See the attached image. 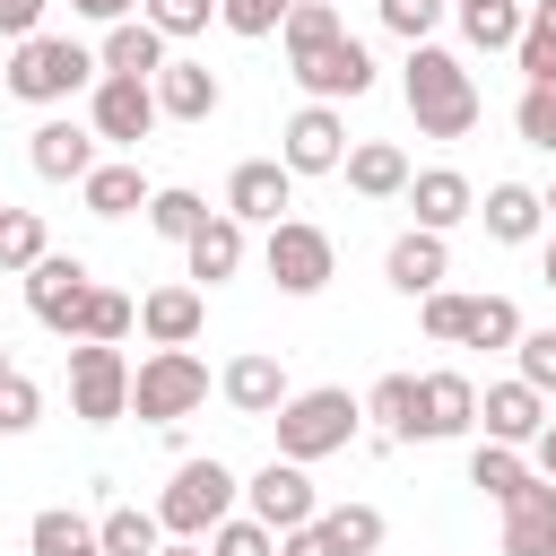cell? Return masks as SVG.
<instances>
[{
  "instance_id": "44",
  "label": "cell",
  "mask_w": 556,
  "mask_h": 556,
  "mask_svg": "<svg viewBox=\"0 0 556 556\" xmlns=\"http://www.w3.org/2000/svg\"><path fill=\"white\" fill-rule=\"evenodd\" d=\"M287 9H295V0H217V17H226V35H243V43H261V35H278V26H287Z\"/></svg>"
},
{
  "instance_id": "10",
  "label": "cell",
  "mask_w": 556,
  "mask_h": 556,
  "mask_svg": "<svg viewBox=\"0 0 556 556\" xmlns=\"http://www.w3.org/2000/svg\"><path fill=\"white\" fill-rule=\"evenodd\" d=\"M243 513H252L261 530H278V539H287V530H304V521L321 513V495H313V478H304L295 460H269V469H252V478H243Z\"/></svg>"
},
{
  "instance_id": "14",
  "label": "cell",
  "mask_w": 556,
  "mask_h": 556,
  "mask_svg": "<svg viewBox=\"0 0 556 556\" xmlns=\"http://www.w3.org/2000/svg\"><path fill=\"white\" fill-rule=\"evenodd\" d=\"M287 200H295V174H287L278 156H243V165L226 174V217H235V226H278Z\"/></svg>"
},
{
  "instance_id": "43",
  "label": "cell",
  "mask_w": 556,
  "mask_h": 556,
  "mask_svg": "<svg viewBox=\"0 0 556 556\" xmlns=\"http://www.w3.org/2000/svg\"><path fill=\"white\" fill-rule=\"evenodd\" d=\"M35 417H43V382L9 365V374H0V434H26Z\"/></svg>"
},
{
  "instance_id": "50",
  "label": "cell",
  "mask_w": 556,
  "mask_h": 556,
  "mask_svg": "<svg viewBox=\"0 0 556 556\" xmlns=\"http://www.w3.org/2000/svg\"><path fill=\"white\" fill-rule=\"evenodd\" d=\"M70 9H78V17H96V26H122L139 0H70Z\"/></svg>"
},
{
  "instance_id": "35",
  "label": "cell",
  "mask_w": 556,
  "mask_h": 556,
  "mask_svg": "<svg viewBox=\"0 0 556 556\" xmlns=\"http://www.w3.org/2000/svg\"><path fill=\"white\" fill-rule=\"evenodd\" d=\"M148 226H156L165 243H191V235L208 226V200L182 191V182H165V191H148Z\"/></svg>"
},
{
  "instance_id": "54",
  "label": "cell",
  "mask_w": 556,
  "mask_h": 556,
  "mask_svg": "<svg viewBox=\"0 0 556 556\" xmlns=\"http://www.w3.org/2000/svg\"><path fill=\"white\" fill-rule=\"evenodd\" d=\"M539 208H547V217H556V182H547V191H539Z\"/></svg>"
},
{
  "instance_id": "31",
  "label": "cell",
  "mask_w": 556,
  "mask_h": 556,
  "mask_svg": "<svg viewBox=\"0 0 556 556\" xmlns=\"http://www.w3.org/2000/svg\"><path fill=\"white\" fill-rule=\"evenodd\" d=\"M96 547H104V556H156L165 530H156V513H139V504H104V513H96Z\"/></svg>"
},
{
  "instance_id": "49",
  "label": "cell",
  "mask_w": 556,
  "mask_h": 556,
  "mask_svg": "<svg viewBox=\"0 0 556 556\" xmlns=\"http://www.w3.org/2000/svg\"><path fill=\"white\" fill-rule=\"evenodd\" d=\"M278 556H339V547H330V539L304 521V530H287V539H278Z\"/></svg>"
},
{
  "instance_id": "22",
  "label": "cell",
  "mask_w": 556,
  "mask_h": 556,
  "mask_svg": "<svg viewBox=\"0 0 556 556\" xmlns=\"http://www.w3.org/2000/svg\"><path fill=\"white\" fill-rule=\"evenodd\" d=\"M174 52H165V35L148 26V17H122V26H104V43H96V70L104 78H156Z\"/></svg>"
},
{
  "instance_id": "48",
  "label": "cell",
  "mask_w": 556,
  "mask_h": 556,
  "mask_svg": "<svg viewBox=\"0 0 556 556\" xmlns=\"http://www.w3.org/2000/svg\"><path fill=\"white\" fill-rule=\"evenodd\" d=\"M43 9H52V0H0V35H9V43L43 35Z\"/></svg>"
},
{
  "instance_id": "46",
  "label": "cell",
  "mask_w": 556,
  "mask_h": 556,
  "mask_svg": "<svg viewBox=\"0 0 556 556\" xmlns=\"http://www.w3.org/2000/svg\"><path fill=\"white\" fill-rule=\"evenodd\" d=\"M382 26H391L400 43H434V26H443V0H382Z\"/></svg>"
},
{
  "instance_id": "3",
  "label": "cell",
  "mask_w": 556,
  "mask_h": 556,
  "mask_svg": "<svg viewBox=\"0 0 556 556\" xmlns=\"http://www.w3.org/2000/svg\"><path fill=\"white\" fill-rule=\"evenodd\" d=\"M235 504H243V478H235L217 452H200V460H182V469L165 478V495H156V530H165V539H208Z\"/></svg>"
},
{
  "instance_id": "16",
  "label": "cell",
  "mask_w": 556,
  "mask_h": 556,
  "mask_svg": "<svg viewBox=\"0 0 556 556\" xmlns=\"http://www.w3.org/2000/svg\"><path fill=\"white\" fill-rule=\"evenodd\" d=\"M148 96H156V122H208V113L226 104V87H217L208 61H165V70L148 78Z\"/></svg>"
},
{
  "instance_id": "29",
  "label": "cell",
  "mask_w": 556,
  "mask_h": 556,
  "mask_svg": "<svg viewBox=\"0 0 556 556\" xmlns=\"http://www.w3.org/2000/svg\"><path fill=\"white\" fill-rule=\"evenodd\" d=\"M313 530H321V539H330L339 556H374L391 521H382L374 504H321V513H313Z\"/></svg>"
},
{
  "instance_id": "7",
  "label": "cell",
  "mask_w": 556,
  "mask_h": 556,
  "mask_svg": "<svg viewBox=\"0 0 556 556\" xmlns=\"http://www.w3.org/2000/svg\"><path fill=\"white\" fill-rule=\"evenodd\" d=\"M70 408L87 426L130 417V356L122 348H96V339H70Z\"/></svg>"
},
{
  "instance_id": "6",
  "label": "cell",
  "mask_w": 556,
  "mask_h": 556,
  "mask_svg": "<svg viewBox=\"0 0 556 556\" xmlns=\"http://www.w3.org/2000/svg\"><path fill=\"white\" fill-rule=\"evenodd\" d=\"M261 269L278 278V295H321L339 278V243L313 226V217H278L269 243H261Z\"/></svg>"
},
{
  "instance_id": "52",
  "label": "cell",
  "mask_w": 556,
  "mask_h": 556,
  "mask_svg": "<svg viewBox=\"0 0 556 556\" xmlns=\"http://www.w3.org/2000/svg\"><path fill=\"white\" fill-rule=\"evenodd\" d=\"M156 556H208V547H200V539H165Z\"/></svg>"
},
{
  "instance_id": "23",
  "label": "cell",
  "mask_w": 556,
  "mask_h": 556,
  "mask_svg": "<svg viewBox=\"0 0 556 556\" xmlns=\"http://www.w3.org/2000/svg\"><path fill=\"white\" fill-rule=\"evenodd\" d=\"M200 321H208V295H200V287H148V295H139V330H148L156 348H191Z\"/></svg>"
},
{
  "instance_id": "21",
  "label": "cell",
  "mask_w": 556,
  "mask_h": 556,
  "mask_svg": "<svg viewBox=\"0 0 556 556\" xmlns=\"http://www.w3.org/2000/svg\"><path fill=\"white\" fill-rule=\"evenodd\" d=\"M382 278H391V287H400L408 304H417V295H434V287L452 278V252H443V235H426V226H408V235H400V243L382 252Z\"/></svg>"
},
{
  "instance_id": "55",
  "label": "cell",
  "mask_w": 556,
  "mask_h": 556,
  "mask_svg": "<svg viewBox=\"0 0 556 556\" xmlns=\"http://www.w3.org/2000/svg\"><path fill=\"white\" fill-rule=\"evenodd\" d=\"M0 374H9V348H0Z\"/></svg>"
},
{
  "instance_id": "19",
  "label": "cell",
  "mask_w": 556,
  "mask_h": 556,
  "mask_svg": "<svg viewBox=\"0 0 556 556\" xmlns=\"http://www.w3.org/2000/svg\"><path fill=\"white\" fill-rule=\"evenodd\" d=\"M408 208H417V226L426 235H452L469 208H478V191H469V174L460 165H426V174H408V191H400Z\"/></svg>"
},
{
  "instance_id": "13",
  "label": "cell",
  "mask_w": 556,
  "mask_h": 556,
  "mask_svg": "<svg viewBox=\"0 0 556 556\" xmlns=\"http://www.w3.org/2000/svg\"><path fill=\"white\" fill-rule=\"evenodd\" d=\"M339 156H348L339 104H304V113L278 130V165H287V174H339Z\"/></svg>"
},
{
  "instance_id": "37",
  "label": "cell",
  "mask_w": 556,
  "mask_h": 556,
  "mask_svg": "<svg viewBox=\"0 0 556 556\" xmlns=\"http://www.w3.org/2000/svg\"><path fill=\"white\" fill-rule=\"evenodd\" d=\"M513 339H521V304H513V295H469L460 348H513Z\"/></svg>"
},
{
  "instance_id": "11",
  "label": "cell",
  "mask_w": 556,
  "mask_h": 556,
  "mask_svg": "<svg viewBox=\"0 0 556 556\" xmlns=\"http://www.w3.org/2000/svg\"><path fill=\"white\" fill-rule=\"evenodd\" d=\"M87 130L113 139V148H139V139L156 130V96H148V78H96V87H87Z\"/></svg>"
},
{
  "instance_id": "30",
  "label": "cell",
  "mask_w": 556,
  "mask_h": 556,
  "mask_svg": "<svg viewBox=\"0 0 556 556\" xmlns=\"http://www.w3.org/2000/svg\"><path fill=\"white\" fill-rule=\"evenodd\" d=\"M26 547H35V556H87V547H96V521H87L78 504H43V513L26 521Z\"/></svg>"
},
{
  "instance_id": "38",
  "label": "cell",
  "mask_w": 556,
  "mask_h": 556,
  "mask_svg": "<svg viewBox=\"0 0 556 556\" xmlns=\"http://www.w3.org/2000/svg\"><path fill=\"white\" fill-rule=\"evenodd\" d=\"M330 35H348L330 0H295V9H287V26H278V43H287V61H295V52H313V43H330Z\"/></svg>"
},
{
  "instance_id": "53",
  "label": "cell",
  "mask_w": 556,
  "mask_h": 556,
  "mask_svg": "<svg viewBox=\"0 0 556 556\" xmlns=\"http://www.w3.org/2000/svg\"><path fill=\"white\" fill-rule=\"evenodd\" d=\"M539 278H547V287H556V243H547V261H539Z\"/></svg>"
},
{
  "instance_id": "8",
  "label": "cell",
  "mask_w": 556,
  "mask_h": 556,
  "mask_svg": "<svg viewBox=\"0 0 556 556\" xmlns=\"http://www.w3.org/2000/svg\"><path fill=\"white\" fill-rule=\"evenodd\" d=\"M87 295H96V269H87L78 252H43V261L26 269V313H35L43 330H61V339H78Z\"/></svg>"
},
{
  "instance_id": "47",
  "label": "cell",
  "mask_w": 556,
  "mask_h": 556,
  "mask_svg": "<svg viewBox=\"0 0 556 556\" xmlns=\"http://www.w3.org/2000/svg\"><path fill=\"white\" fill-rule=\"evenodd\" d=\"M139 17H148V26L165 35V43H174V35H200V26L217 17V0H148Z\"/></svg>"
},
{
  "instance_id": "40",
  "label": "cell",
  "mask_w": 556,
  "mask_h": 556,
  "mask_svg": "<svg viewBox=\"0 0 556 556\" xmlns=\"http://www.w3.org/2000/svg\"><path fill=\"white\" fill-rule=\"evenodd\" d=\"M417 321H426L434 348H460V330H469V295H460V287H434V295H417Z\"/></svg>"
},
{
  "instance_id": "27",
  "label": "cell",
  "mask_w": 556,
  "mask_h": 556,
  "mask_svg": "<svg viewBox=\"0 0 556 556\" xmlns=\"http://www.w3.org/2000/svg\"><path fill=\"white\" fill-rule=\"evenodd\" d=\"M478 217H486V235H495V243H530V235L547 226V208H539V191H530V182H486Z\"/></svg>"
},
{
  "instance_id": "1",
  "label": "cell",
  "mask_w": 556,
  "mask_h": 556,
  "mask_svg": "<svg viewBox=\"0 0 556 556\" xmlns=\"http://www.w3.org/2000/svg\"><path fill=\"white\" fill-rule=\"evenodd\" d=\"M400 96H408V113H417L426 139H469L478 113H486V104H478V78H469L460 52H443V43H408Z\"/></svg>"
},
{
  "instance_id": "9",
  "label": "cell",
  "mask_w": 556,
  "mask_h": 556,
  "mask_svg": "<svg viewBox=\"0 0 556 556\" xmlns=\"http://www.w3.org/2000/svg\"><path fill=\"white\" fill-rule=\"evenodd\" d=\"M287 70H295V87H304L313 104H356V96L374 87V52H365L356 35H330V43H313V52H295Z\"/></svg>"
},
{
  "instance_id": "28",
  "label": "cell",
  "mask_w": 556,
  "mask_h": 556,
  "mask_svg": "<svg viewBox=\"0 0 556 556\" xmlns=\"http://www.w3.org/2000/svg\"><path fill=\"white\" fill-rule=\"evenodd\" d=\"M365 426H374V443H408V426H417V374H382L365 391Z\"/></svg>"
},
{
  "instance_id": "17",
  "label": "cell",
  "mask_w": 556,
  "mask_h": 556,
  "mask_svg": "<svg viewBox=\"0 0 556 556\" xmlns=\"http://www.w3.org/2000/svg\"><path fill=\"white\" fill-rule=\"evenodd\" d=\"M26 165L43 182H87L96 174V130L87 122H35L26 130Z\"/></svg>"
},
{
  "instance_id": "20",
  "label": "cell",
  "mask_w": 556,
  "mask_h": 556,
  "mask_svg": "<svg viewBox=\"0 0 556 556\" xmlns=\"http://www.w3.org/2000/svg\"><path fill=\"white\" fill-rule=\"evenodd\" d=\"M478 426H486V443H539V426H547V400L530 391V382H486L478 391Z\"/></svg>"
},
{
  "instance_id": "18",
  "label": "cell",
  "mask_w": 556,
  "mask_h": 556,
  "mask_svg": "<svg viewBox=\"0 0 556 556\" xmlns=\"http://www.w3.org/2000/svg\"><path fill=\"white\" fill-rule=\"evenodd\" d=\"M217 391H226L235 417H278V408H287V365H278L269 348H243V356L217 374Z\"/></svg>"
},
{
  "instance_id": "15",
  "label": "cell",
  "mask_w": 556,
  "mask_h": 556,
  "mask_svg": "<svg viewBox=\"0 0 556 556\" xmlns=\"http://www.w3.org/2000/svg\"><path fill=\"white\" fill-rule=\"evenodd\" d=\"M504 556H556V486L539 469L504 495Z\"/></svg>"
},
{
  "instance_id": "41",
  "label": "cell",
  "mask_w": 556,
  "mask_h": 556,
  "mask_svg": "<svg viewBox=\"0 0 556 556\" xmlns=\"http://www.w3.org/2000/svg\"><path fill=\"white\" fill-rule=\"evenodd\" d=\"M200 547H208V556H278V530H261L252 513H226Z\"/></svg>"
},
{
  "instance_id": "42",
  "label": "cell",
  "mask_w": 556,
  "mask_h": 556,
  "mask_svg": "<svg viewBox=\"0 0 556 556\" xmlns=\"http://www.w3.org/2000/svg\"><path fill=\"white\" fill-rule=\"evenodd\" d=\"M513 130H521L530 148H547V156H556V78L521 87V104H513Z\"/></svg>"
},
{
  "instance_id": "26",
  "label": "cell",
  "mask_w": 556,
  "mask_h": 556,
  "mask_svg": "<svg viewBox=\"0 0 556 556\" xmlns=\"http://www.w3.org/2000/svg\"><path fill=\"white\" fill-rule=\"evenodd\" d=\"M182 261H191V278H200V287H226V278L243 269V226H235L226 208H208V226L182 243Z\"/></svg>"
},
{
  "instance_id": "4",
  "label": "cell",
  "mask_w": 556,
  "mask_h": 556,
  "mask_svg": "<svg viewBox=\"0 0 556 556\" xmlns=\"http://www.w3.org/2000/svg\"><path fill=\"white\" fill-rule=\"evenodd\" d=\"M104 70H96V52L78 43V35H26L17 52H9V96L17 104H70L78 87H96Z\"/></svg>"
},
{
  "instance_id": "36",
  "label": "cell",
  "mask_w": 556,
  "mask_h": 556,
  "mask_svg": "<svg viewBox=\"0 0 556 556\" xmlns=\"http://www.w3.org/2000/svg\"><path fill=\"white\" fill-rule=\"evenodd\" d=\"M130 330H139V304H130V295H113V287H96V295H87V313H78V339L122 348Z\"/></svg>"
},
{
  "instance_id": "24",
  "label": "cell",
  "mask_w": 556,
  "mask_h": 556,
  "mask_svg": "<svg viewBox=\"0 0 556 556\" xmlns=\"http://www.w3.org/2000/svg\"><path fill=\"white\" fill-rule=\"evenodd\" d=\"M339 174H348L356 200H400V191H408V156H400L391 139H356V148L339 156Z\"/></svg>"
},
{
  "instance_id": "51",
  "label": "cell",
  "mask_w": 556,
  "mask_h": 556,
  "mask_svg": "<svg viewBox=\"0 0 556 556\" xmlns=\"http://www.w3.org/2000/svg\"><path fill=\"white\" fill-rule=\"evenodd\" d=\"M530 452H539V478H547V486H556V417H547V426H539V443H530Z\"/></svg>"
},
{
  "instance_id": "33",
  "label": "cell",
  "mask_w": 556,
  "mask_h": 556,
  "mask_svg": "<svg viewBox=\"0 0 556 556\" xmlns=\"http://www.w3.org/2000/svg\"><path fill=\"white\" fill-rule=\"evenodd\" d=\"M43 252H52V243H43V217H35V208H9V200H0V278H26V269H35Z\"/></svg>"
},
{
  "instance_id": "39",
  "label": "cell",
  "mask_w": 556,
  "mask_h": 556,
  "mask_svg": "<svg viewBox=\"0 0 556 556\" xmlns=\"http://www.w3.org/2000/svg\"><path fill=\"white\" fill-rule=\"evenodd\" d=\"M521 478H530V460H521L513 443H478V452H469V486H486L495 504H504V495H513Z\"/></svg>"
},
{
  "instance_id": "56",
  "label": "cell",
  "mask_w": 556,
  "mask_h": 556,
  "mask_svg": "<svg viewBox=\"0 0 556 556\" xmlns=\"http://www.w3.org/2000/svg\"><path fill=\"white\" fill-rule=\"evenodd\" d=\"M87 556H104V547H87Z\"/></svg>"
},
{
  "instance_id": "12",
  "label": "cell",
  "mask_w": 556,
  "mask_h": 556,
  "mask_svg": "<svg viewBox=\"0 0 556 556\" xmlns=\"http://www.w3.org/2000/svg\"><path fill=\"white\" fill-rule=\"evenodd\" d=\"M478 426V382L469 374H417V426H408V443H452V434H469Z\"/></svg>"
},
{
  "instance_id": "32",
  "label": "cell",
  "mask_w": 556,
  "mask_h": 556,
  "mask_svg": "<svg viewBox=\"0 0 556 556\" xmlns=\"http://www.w3.org/2000/svg\"><path fill=\"white\" fill-rule=\"evenodd\" d=\"M452 9H460V35L478 52H513L521 43V17H530L521 0H452Z\"/></svg>"
},
{
  "instance_id": "34",
  "label": "cell",
  "mask_w": 556,
  "mask_h": 556,
  "mask_svg": "<svg viewBox=\"0 0 556 556\" xmlns=\"http://www.w3.org/2000/svg\"><path fill=\"white\" fill-rule=\"evenodd\" d=\"M513 61H521V87L556 78V0H530V17H521V43H513Z\"/></svg>"
},
{
  "instance_id": "5",
  "label": "cell",
  "mask_w": 556,
  "mask_h": 556,
  "mask_svg": "<svg viewBox=\"0 0 556 556\" xmlns=\"http://www.w3.org/2000/svg\"><path fill=\"white\" fill-rule=\"evenodd\" d=\"M200 400H208V365H200L191 348H148V356L130 365V417H148V426H182Z\"/></svg>"
},
{
  "instance_id": "45",
  "label": "cell",
  "mask_w": 556,
  "mask_h": 556,
  "mask_svg": "<svg viewBox=\"0 0 556 556\" xmlns=\"http://www.w3.org/2000/svg\"><path fill=\"white\" fill-rule=\"evenodd\" d=\"M513 356H521V374H513V382H530V391L547 400V391H556V330H521V339H513Z\"/></svg>"
},
{
  "instance_id": "25",
  "label": "cell",
  "mask_w": 556,
  "mask_h": 556,
  "mask_svg": "<svg viewBox=\"0 0 556 556\" xmlns=\"http://www.w3.org/2000/svg\"><path fill=\"white\" fill-rule=\"evenodd\" d=\"M78 200H87L96 217H130V208H148V174H139V156H96V174L78 182Z\"/></svg>"
},
{
  "instance_id": "2",
  "label": "cell",
  "mask_w": 556,
  "mask_h": 556,
  "mask_svg": "<svg viewBox=\"0 0 556 556\" xmlns=\"http://www.w3.org/2000/svg\"><path fill=\"white\" fill-rule=\"evenodd\" d=\"M269 426H278V460L313 469V460H330V452H348V443L365 434V400H348L339 382H321V391H287V408H278Z\"/></svg>"
}]
</instances>
